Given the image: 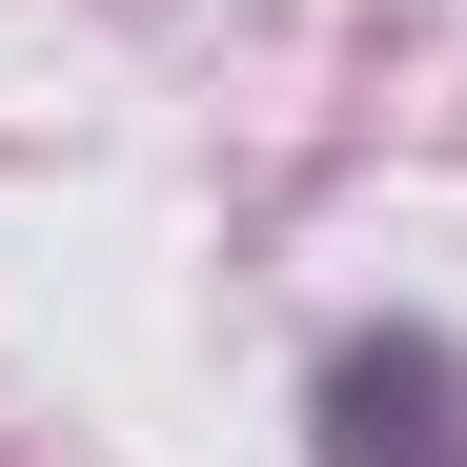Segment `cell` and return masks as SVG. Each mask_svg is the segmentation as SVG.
Segmentation results:
<instances>
[{"instance_id": "6da1fadb", "label": "cell", "mask_w": 467, "mask_h": 467, "mask_svg": "<svg viewBox=\"0 0 467 467\" xmlns=\"http://www.w3.org/2000/svg\"><path fill=\"white\" fill-rule=\"evenodd\" d=\"M305 467H467V346L447 326H326Z\"/></svg>"}]
</instances>
